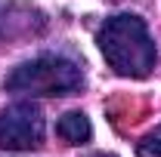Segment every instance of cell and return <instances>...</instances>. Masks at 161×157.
Instances as JSON below:
<instances>
[{"mask_svg": "<svg viewBox=\"0 0 161 157\" xmlns=\"http://www.w3.org/2000/svg\"><path fill=\"white\" fill-rule=\"evenodd\" d=\"M96 43H99L102 59L108 62V68L118 77L142 80L158 65V49L149 34V25L133 13L108 16L96 31Z\"/></svg>", "mask_w": 161, "mask_h": 157, "instance_id": "1", "label": "cell"}, {"mask_svg": "<svg viewBox=\"0 0 161 157\" xmlns=\"http://www.w3.org/2000/svg\"><path fill=\"white\" fill-rule=\"evenodd\" d=\"M6 93L16 96H43V99H62L75 96L84 89V68L68 56L43 53L37 59H28L16 65L6 74Z\"/></svg>", "mask_w": 161, "mask_h": 157, "instance_id": "2", "label": "cell"}, {"mask_svg": "<svg viewBox=\"0 0 161 157\" xmlns=\"http://www.w3.org/2000/svg\"><path fill=\"white\" fill-rule=\"evenodd\" d=\"M43 142V111L34 102H16L0 111V148L31 151Z\"/></svg>", "mask_w": 161, "mask_h": 157, "instance_id": "3", "label": "cell"}, {"mask_svg": "<svg viewBox=\"0 0 161 157\" xmlns=\"http://www.w3.org/2000/svg\"><path fill=\"white\" fill-rule=\"evenodd\" d=\"M47 28V16L22 0H0V43L19 37H34Z\"/></svg>", "mask_w": 161, "mask_h": 157, "instance_id": "4", "label": "cell"}, {"mask_svg": "<svg viewBox=\"0 0 161 157\" xmlns=\"http://www.w3.org/2000/svg\"><path fill=\"white\" fill-rule=\"evenodd\" d=\"M56 136L65 145H87L93 139V123H90V117L84 111H68L56 123Z\"/></svg>", "mask_w": 161, "mask_h": 157, "instance_id": "5", "label": "cell"}, {"mask_svg": "<svg viewBox=\"0 0 161 157\" xmlns=\"http://www.w3.org/2000/svg\"><path fill=\"white\" fill-rule=\"evenodd\" d=\"M136 157H161V123L136 142Z\"/></svg>", "mask_w": 161, "mask_h": 157, "instance_id": "6", "label": "cell"}, {"mask_svg": "<svg viewBox=\"0 0 161 157\" xmlns=\"http://www.w3.org/2000/svg\"><path fill=\"white\" fill-rule=\"evenodd\" d=\"M90 157H118V154H108V151H102V154H90Z\"/></svg>", "mask_w": 161, "mask_h": 157, "instance_id": "7", "label": "cell"}]
</instances>
